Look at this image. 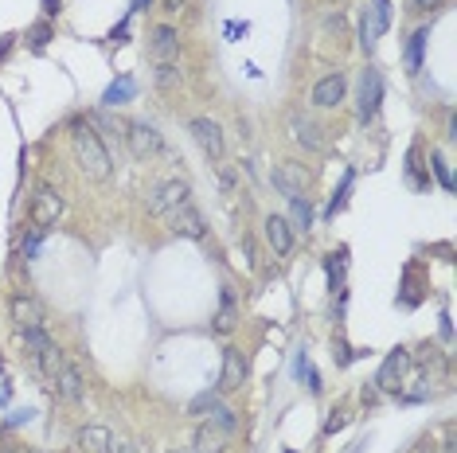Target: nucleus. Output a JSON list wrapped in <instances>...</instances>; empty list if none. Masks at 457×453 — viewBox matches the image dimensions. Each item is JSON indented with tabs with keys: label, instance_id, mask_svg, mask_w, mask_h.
<instances>
[{
	"label": "nucleus",
	"instance_id": "12",
	"mask_svg": "<svg viewBox=\"0 0 457 453\" xmlns=\"http://www.w3.org/2000/svg\"><path fill=\"white\" fill-rule=\"evenodd\" d=\"M242 379H247V360H242L239 348H227V352H223V379H219V391H239Z\"/></svg>",
	"mask_w": 457,
	"mask_h": 453
},
{
	"label": "nucleus",
	"instance_id": "21",
	"mask_svg": "<svg viewBox=\"0 0 457 453\" xmlns=\"http://www.w3.org/2000/svg\"><path fill=\"white\" fill-rule=\"evenodd\" d=\"M289 231H301L305 235L309 227H313V207H309L305 196H289Z\"/></svg>",
	"mask_w": 457,
	"mask_h": 453
},
{
	"label": "nucleus",
	"instance_id": "28",
	"mask_svg": "<svg viewBox=\"0 0 457 453\" xmlns=\"http://www.w3.org/2000/svg\"><path fill=\"white\" fill-rule=\"evenodd\" d=\"M430 164H434V176H437V184L446 187V192H454V172H449V160L442 157V153H434V157H430Z\"/></svg>",
	"mask_w": 457,
	"mask_h": 453
},
{
	"label": "nucleus",
	"instance_id": "35",
	"mask_svg": "<svg viewBox=\"0 0 457 453\" xmlns=\"http://www.w3.org/2000/svg\"><path fill=\"white\" fill-rule=\"evenodd\" d=\"M125 36H130V16H125V20L118 24V28L109 31V43H118V47H121V43H125Z\"/></svg>",
	"mask_w": 457,
	"mask_h": 453
},
{
	"label": "nucleus",
	"instance_id": "34",
	"mask_svg": "<svg viewBox=\"0 0 457 453\" xmlns=\"http://www.w3.org/2000/svg\"><path fill=\"white\" fill-rule=\"evenodd\" d=\"M332 355H336V364H340V367H344V364H352V360H356V352H352V348L344 344V340H336V352H332Z\"/></svg>",
	"mask_w": 457,
	"mask_h": 453
},
{
	"label": "nucleus",
	"instance_id": "39",
	"mask_svg": "<svg viewBox=\"0 0 457 453\" xmlns=\"http://www.w3.org/2000/svg\"><path fill=\"white\" fill-rule=\"evenodd\" d=\"M12 40H16V36H4V40H0V59H4V55L12 51Z\"/></svg>",
	"mask_w": 457,
	"mask_h": 453
},
{
	"label": "nucleus",
	"instance_id": "37",
	"mask_svg": "<svg viewBox=\"0 0 457 453\" xmlns=\"http://www.w3.org/2000/svg\"><path fill=\"white\" fill-rule=\"evenodd\" d=\"M359 399H364V403H375V399H379V387H375V383H364V391H359Z\"/></svg>",
	"mask_w": 457,
	"mask_h": 453
},
{
	"label": "nucleus",
	"instance_id": "20",
	"mask_svg": "<svg viewBox=\"0 0 457 453\" xmlns=\"http://www.w3.org/2000/svg\"><path fill=\"white\" fill-rule=\"evenodd\" d=\"M239 321V305H235V289L223 286L219 289V313H215V332H231Z\"/></svg>",
	"mask_w": 457,
	"mask_h": 453
},
{
	"label": "nucleus",
	"instance_id": "7",
	"mask_svg": "<svg viewBox=\"0 0 457 453\" xmlns=\"http://www.w3.org/2000/svg\"><path fill=\"white\" fill-rule=\"evenodd\" d=\"M344 94H348V82H344V70H332V75H325V79L313 86V106L320 109H336L340 102H344Z\"/></svg>",
	"mask_w": 457,
	"mask_h": 453
},
{
	"label": "nucleus",
	"instance_id": "23",
	"mask_svg": "<svg viewBox=\"0 0 457 453\" xmlns=\"http://www.w3.org/2000/svg\"><path fill=\"white\" fill-rule=\"evenodd\" d=\"M133 98V79L125 75V79L118 82H109V90L102 94V106H125V102Z\"/></svg>",
	"mask_w": 457,
	"mask_h": 453
},
{
	"label": "nucleus",
	"instance_id": "29",
	"mask_svg": "<svg viewBox=\"0 0 457 453\" xmlns=\"http://www.w3.org/2000/svg\"><path fill=\"white\" fill-rule=\"evenodd\" d=\"M208 418H211V422H215V426H223V430H227V433H235V426H239V418H235V410H231V406H223V403H219L215 410L208 414Z\"/></svg>",
	"mask_w": 457,
	"mask_h": 453
},
{
	"label": "nucleus",
	"instance_id": "14",
	"mask_svg": "<svg viewBox=\"0 0 457 453\" xmlns=\"http://www.w3.org/2000/svg\"><path fill=\"white\" fill-rule=\"evenodd\" d=\"M55 387H59V394L67 399V403H82V399H86L82 371H79L75 364H67V360H63V367H59V379H55Z\"/></svg>",
	"mask_w": 457,
	"mask_h": 453
},
{
	"label": "nucleus",
	"instance_id": "36",
	"mask_svg": "<svg viewBox=\"0 0 457 453\" xmlns=\"http://www.w3.org/2000/svg\"><path fill=\"white\" fill-rule=\"evenodd\" d=\"M43 4V16H59L63 12V0H40Z\"/></svg>",
	"mask_w": 457,
	"mask_h": 453
},
{
	"label": "nucleus",
	"instance_id": "22",
	"mask_svg": "<svg viewBox=\"0 0 457 453\" xmlns=\"http://www.w3.org/2000/svg\"><path fill=\"white\" fill-rule=\"evenodd\" d=\"M426 40H430V28H418L415 36H410V43H407V70H410V75L422 70V51H426Z\"/></svg>",
	"mask_w": 457,
	"mask_h": 453
},
{
	"label": "nucleus",
	"instance_id": "5",
	"mask_svg": "<svg viewBox=\"0 0 457 453\" xmlns=\"http://www.w3.org/2000/svg\"><path fill=\"white\" fill-rule=\"evenodd\" d=\"M180 204H188V184H184V180H169V184H157L149 192V211L153 215H172Z\"/></svg>",
	"mask_w": 457,
	"mask_h": 453
},
{
	"label": "nucleus",
	"instance_id": "13",
	"mask_svg": "<svg viewBox=\"0 0 457 453\" xmlns=\"http://www.w3.org/2000/svg\"><path fill=\"white\" fill-rule=\"evenodd\" d=\"M149 51H153L157 63H172L176 51H180V36L169 28V24H160V28H153V36H149Z\"/></svg>",
	"mask_w": 457,
	"mask_h": 453
},
{
	"label": "nucleus",
	"instance_id": "32",
	"mask_svg": "<svg viewBox=\"0 0 457 453\" xmlns=\"http://www.w3.org/2000/svg\"><path fill=\"white\" fill-rule=\"evenodd\" d=\"M344 426H348V410H332V414L325 418V438H332V433L344 430Z\"/></svg>",
	"mask_w": 457,
	"mask_h": 453
},
{
	"label": "nucleus",
	"instance_id": "25",
	"mask_svg": "<svg viewBox=\"0 0 457 453\" xmlns=\"http://www.w3.org/2000/svg\"><path fill=\"white\" fill-rule=\"evenodd\" d=\"M297 379L313 394H320V375H317V367H313V360H309V352H297Z\"/></svg>",
	"mask_w": 457,
	"mask_h": 453
},
{
	"label": "nucleus",
	"instance_id": "16",
	"mask_svg": "<svg viewBox=\"0 0 457 453\" xmlns=\"http://www.w3.org/2000/svg\"><path fill=\"white\" fill-rule=\"evenodd\" d=\"M227 442H231V433L215 422H203L196 430V453H227Z\"/></svg>",
	"mask_w": 457,
	"mask_h": 453
},
{
	"label": "nucleus",
	"instance_id": "33",
	"mask_svg": "<svg viewBox=\"0 0 457 453\" xmlns=\"http://www.w3.org/2000/svg\"><path fill=\"white\" fill-rule=\"evenodd\" d=\"M157 82H160V86H176V82H180L176 63H160V67H157Z\"/></svg>",
	"mask_w": 457,
	"mask_h": 453
},
{
	"label": "nucleus",
	"instance_id": "45",
	"mask_svg": "<svg viewBox=\"0 0 457 453\" xmlns=\"http://www.w3.org/2000/svg\"><path fill=\"white\" fill-rule=\"evenodd\" d=\"M172 453H180V450H172Z\"/></svg>",
	"mask_w": 457,
	"mask_h": 453
},
{
	"label": "nucleus",
	"instance_id": "24",
	"mask_svg": "<svg viewBox=\"0 0 457 453\" xmlns=\"http://www.w3.org/2000/svg\"><path fill=\"white\" fill-rule=\"evenodd\" d=\"M379 36H383V31H379V24H375V16H371V8L364 12V20H359V47L368 51H375V43H379Z\"/></svg>",
	"mask_w": 457,
	"mask_h": 453
},
{
	"label": "nucleus",
	"instance_id": "42",
	"mask_svg": "<svg viewBox=\"0 0 457 453\" xmlns=\"http://www.w3.org/2000/svg\"><path fill=\"white\" fill-rule=\"evenodd\" d=\"M442 0H415V8H437Z\"/></svg>",
	"mask_w": 457,
	"mask_h": 453
},
{
	"label": "nucleus",
	"instance_id": "10",
	"mask_svg": "<svg viewBox=\"0 0 457 453\" xmlns=\"http://www.w3.org/2000/svg\"><path fill=\"white\" fill-rule=\"evenodd\" d=\"M169 223H172V231H176V235H184V238H203V235H208L203 215H199L196 207H192V199H188V204H180L176 211H172Z\"/></svg>",
	"mask_w": 457,
	"mask_h": 453
},
{
	"label": "nucleus",
	"instance_id": "2",
	"mask_svg": "<svg viewBox=\"0 0 457 453\" xmlns=\"http://www.w3.org/2000/svg\"><path fill=\"white\" fill-rule=\"evenodd\" d=\"M379 102H383V75L375 67H368L359 75V90H356V114L359 121H371L379 114Z\"/></svg>",
	"mask_w": 457,
	"mask_h": 453
},
{
	"label": "nucleus",
	"instance_id": "8",
	"mask_svg": "<svg viewBox=\"0 0 457 453\" xmlns=\"http://www.w3.org/2000/svg\"><path fill=\"white\" fill-rule=\"evenodd\" d=\"M12 321H16V328H43L47 313H43V305L31 293H16L12 297Z\"/></svg>",
	"mask_w": 457,
	"mask_h": 453
},
{
	"label": "nucleus",
	"instance_id": "6",
	"mask_svg": "<svg viewBox=\"0 0 457 453\" xmlns=\"http://www.w3.org/2000/svg\"><path fill=\"white\" fill-rule=\"evenodd\" d=\"M125 141H130V153L137 160H149L153 153H160V133L149 125V121H130L125 129Z\"/></svg>",
	"mask_w": 457,
	"mask_h": 453
},
{
	"label": "nucleus",
	"instance_id": "17",
	"mask_svg": "<svg viewBox=\"0 0 457 453\" xmlns=\"http://www.w3.org/2000/svg\"><path fill=\"white\" fill-rule=\"evenodd\" d=\"M79 450L82 453H109L114 450V433L106 426H82L79 430Z\"/></svg>",
	"mask_w": 457,
	"mask_h": 453
},
{
	"label": "nucleus",
	"instance_id": "4",
	"mask_svg": "<svg viewBox=\"0 0 457 453\" xmlns=\"http://www.w3.org/2000/svg\"><path fill=\"white\" fill-rule=\"evenodd\" d=\"M407 371H410V352H407V348H395V352L383 360V367H379L375 387H379V391H403Z\"/></svg>",
	"mask_w": 457,
	"mask_h": 453
},
{
	"label": "nucleus",
	"instance_id": "31",
	"mask_svg": "<svg viewBox=\"0 0 457 453\" xmlns=\"http://www.w3.org/2000/svg\"><path fill=\"white\" fill-rule=\"evenodd\" d=\"M51 36H55V31H51V24H36V28L28 31V40H31V51H43L51 43Z\"/></svg>",
	"mask_w": 457,
	"mask_h": 453
},
{
	"label": "nucleus",
	"instance_id": "3",
	"mask_svg": "<svg viewBox=\"0 0 457 453\" xmlns=\"http://www.w3.org/2000/svg\"><path fill=\"white\" fill-rule=\"evenodd\" d=\"M59 215H63V196L43 184L36 192V199H31V223H36V231H47V227L59 223Z\"/></svg>",
	"mask_w": 457,
	"mask_h": 453
},
{
	"label": "nucleus",
	"instance_id": "19",
	"mask_svg": "<svg viewBox=\"0 0 457 453\" xmlns=\"http://www.w3.org/2000/svg\"><path fill=\"white\" fill-rule=\"evenodd\" d=\"M266 238H270V247H274V254H289L293 250V231H289V223L281 215L266 219Z\"/></svg>",
	"mask_w": 457,
	"mask_h": 453
},
{
	"label": "nucleus",
	"instance_id": "15",
	"mask_svg": "<svg viewBox=\"0 0 457 453\" xmlns=\"http://www.w3.org/2000/svg\"><path fill=\"white\" fill-rule=\"evenodd\" d=\"M289 129H293L297 145H305L309 153H320V148H325V137H320V125H317V121L301 118V114H289Z\"/></svg>",
	"mask_w": 457,
	"mask_h": 453
},
{
	"label": "nucleus",
	"instance_id": "43",
	"mask_svg": "<svg viewBox=\"0 0 457 453\" xmlns=\"http://www.w3.org/2000/svg\"><path fill=\"white\" fill-rule=\"evenodd\" d=\"M118 453H141V450H137L133 442H121V445H118Z\"/></svg>",
	"mask_w": 457,
	"mask_h": 453
},
{
	"label": "nucleus",
	"instance_id": "27",
	"mask_svg": "<svg viewBox=\"0 0 457 453\" xmlns=\"http://www.w3.org/2000/svg\"><path fill=\"white\" fill-rule=\"evenodd\" d=\"M215 406H219V394L215 391H203V394H196V399L188 403V414H192V418H208V410H215Z\"/></svg>",
	"mask_w": 457,
	"mask_h": 453
},
{
	"label": "nucleus",
	"instance_id": "26",
	"mask_svg": "<svg viewBox=\"0 0 457 453\" xmlns=\"http://www.w3.org/2000/svg\"><path fill=\"white\" fill-rule=\"evenodd\" d=\"M352 184H356V172L348 168V172H344V180H340V187H336V196L328 199V211H325L328 219H336V211H340L344 204H348V192H352Z\"/></svg>",
	"mask_w": 457,
	"mask_h": 453
},
{
	"label": "nucleus",
	"instance_id": "1",
	"mask_svg": "<svg viewBox=\"0 0 457 453\" xmlns=\"http://www.w3.org/2000/svg\"><path fill=\"white\" fill-rule=\"evenodd\" d=\"M70 145H75V160H79V168L86 172L90 180H109L114 160H109L106 145H102V137H98V129L90 125V121H75V129H70Z\"/></svg>",
	"mask_w": 457,
	"mask_h": 453
},
{
	"label": "nucleus",
	"instance_id": "9",
	"mask_svg": "<svg viewBox=\"0 0 457 453\" xmlns=\"http://www.w3.org/2000/svg\"><path fill=\"white\" fill-rule=\"evenodd\" d=\"M305 184H309L305 164H293V160H286V164L274 168V187H278L286 199H289V196H301V192H305Z\"/></svg>",
	"mask_w": 457,
	"mask_h": 453
},
{
	"label": "nucleus",
	"instance_id": "40",
	"mask_svg": "<svg viewBox=\"0 0 457 453\" xmlns=\"http://www.w3.org/2000/svg\"><path fill=\"white\" fill-rule=\"evenodd\" d=\"M415 453H437V445L426 438V442H418V450H415Z\"/></svg>",
	"mask_w": 457,
	"mask_h": 453
},
{
	"label": "nucleus",
	"instance_id": "30",
	"mask_svg": "<svg viewBox=\"0 0 457 453\" xmlns=\"http://www.w3.org/2000/svg\"><path fill=\"white\" fill-rule=\"evenodd\" d=\"M344 258H348V250L340 247V254L328 258V277H332V289H344L340 286V277H344Z\"/></svg>",
	"mask_w": 457,
	"mask_h": 453
},
{
	"label": "nucleus",
	"instance_id": "11",
	"mask_svg": "<svg viewBox=\"0 0 457 453\" xmlns=\"http://www.w3.org/2000/svg\"><path fill=\"white\" fill-rule=\"evenodd\" d=\"M188 129H192V137H196V145L203 148L211 160L223 157V133H219V125H215L211 118H196Z\"/></svg>",
	"mask_w": 457,
	"mask_h": 453
},
{
	"label": "nucleus",
	"instance_id": "41",
	"mask_svg": "<svg viewBox=\"0 0 457 453\" xmlns=\"http://www.w3.org/2000/svg\"><path fill=\"white\" fill-rule=\"evenodd\" d=\"M184 4H188V0H164V8H169V12H180Z\"/></svg>",
	"mask_w": 457,
	"mask_h": 453
},
{
	"label": "nucleus",
	"instance_id": "18",
	"mask_svg": "<svg viewBox=\"0 0 457 453\" xmlns=\"http://www.w3.org/2000/svg\"><path fill=\"white\" fill-rule=\"evenodd\" d=\"M31 364H36V371L47 379L51 387H55V379H59V367H63V352L59 344H47L43 352H31Z\"/></svg>",
	"mask_w": 457,
	"mask_h": 453
},
{
	"label": "nucleus",
	"instance_id": "44",
	"mask_svg": "<svg viewBox=\"0 0 457 453\" xmlns=\"http://www.w3.org/2000/svg\"><path fill=\"white\" fill-rule=\"evenodd\" d=\"M281 453H297V450H281Z\"/></svg>",
	"mask_w": 457,
	"mask_h": 453
},
{
	"label": "nucleus",
	"instance_id": "38",
	"mask_svg": "<svg viewBox=\"0 0 457 453\" xmlns=\"http://www.w3.org/2000/svg\"><path fill=\"white\" fill-rule=\"evenodd\" d=\"M442 336H446V340L454 336V321H449V313H442Z\"/></svg>",
	"mask_w": 457,
	"mask_h": 453
}]
</instances>
